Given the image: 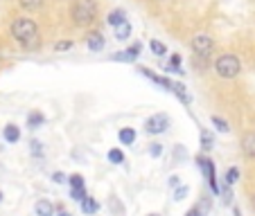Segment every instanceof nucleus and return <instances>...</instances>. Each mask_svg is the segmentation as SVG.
<instances>
[{
  "mask_svg": "<svg viewBox=\"0 0 255 216\" xmlns=\"http://www.w3.org/2000/svg\"><path fill=\"white\" fill-rule=\"evenodd\" d=\"M5 140L9 144H14V142H18L20 140V131H18V126H14V124H9V126H5Z\"/></svg>",
  "mask_w": 255,
  "mask_h": 216,
  "instance_id": "13",
  "label": "nucleus"
},
{
  "mask_svg": "<svg viewBox=\"0 0 255 216\" xmlns=\"http://www.w3.org/2000/svg\"><path fill=\"white\" fill-rule=\"evenodd\" d=\"M167 126H169V117L163 115V113H156V115H151L149 120L144 122V131H147L149 135L165 133V131H167Z\"/></svg>",
  "mask_w": 255,
  "mask_h": 216,
  "instance_id": "5",
  "label": "nucleus"
},
{
  "mask_svg": "<svg viewBox=\"0 0 255 216\" xmlns=\"http://www.w3.org/2000/svg\"><path fill=\"white\" fill-rule=\"evenodd\" d=\"M151 155H160V146H158V144H154V146H151Z\"/></svg>",
  "mask_w": 255,
  "mask_h": 216,
  "instance_id": "29",
  "label": "nucleus"
},
{
  "mask_svg": "<svg viewBox=\"0 0 255 216\" xmlns=\"http://www.w3.org/2000/svg\"><path fill=\"white\" fill-rule=\"evenodd\" d=\"M212 124L217 126V131H222V133H228V131H231L228 122H226V120H222V117H217V115H212Z\"/></svg>",
  "mask_w": 255,
  "mask_h": 216,
  "instance_id": "21",
  "label": "nucleus"
},
{
  "mask_svg": "<svg viewBox=\"0 0 255 216\" xmlns=\"http://www.w3.org/2000/svg\"><path fill=\"white\" fill-rule=\"evenodd\" d=\"M97 210H100V203H97L95 198L86 196V198L82 201V212H84V214H95Z\"/></svg>",
  "mask_w": 255,
  "mask_h": 216,
  "instance_id": "12",
  "label": "nucleus"
},
{
  "mask_svg": "<svg viewBox=\"0 0 255 216\" xmlns=\"http://www.w3.org/2000/svg\"><path fill=\"white\" fill-rule=\"evenodd\" d=\"M140 54V43L131 45L129 50H125V52H118L116 57H113V61H122V63H133L135 59H138Z\"/></svg>",
  "mask_w": 255,
  "mask_h": 216,
  "instance_id": "7",
  "label": "nucleus"
},
{
  "mask_svg": "<svg viewBox=\"0 0 255 216\" xmlns=\"http://www.w3.org/2000/svg\"><path fill=\"white\" fill-rule=\"evenodd\" d=\"M68 180H70V187H84V176L82 173H72Z\"/></svg>",
  "mask_w": 255,
  "mask_h": 216,
  "instance_id": "24",
  "label": "nucleus"
},
{
  "mask_svg": "<svg viewBox=\"0 0 255 216\" xmlns=\"http://www.w3.org/2000/svg\"><path fill=\"white\" fill-rule=\"evenodd\" d=\"M149 216H158V214H149Z\"/></svg>",
  "mask_w": 255,
  "mask_h": 216,
  "instance_id": "35",
  "label": "nucleus"
},
{
  "mask_svg": "<svg viewBox=\"0 0 255 216\" xmlns=\"http://www.w3.org/2000/svg\"><path fill=\"white\" fill-rule=\"evenodd\" d=\"M32 153H41V142H32Z\"/></svg>",
  "mask_w": 255,
  "mask_h": 216,
  "instance_id": "28",
  "label": "nucleus"
},
{
  "mask_svg": "<svg viewBox=\"0 0 255 216\" xmlns=\"http://www.w3.org/2000/svg\"><path fill=\"white\" fill-rule=\"evenodd\" d=\"M109 162H113V164L125 162V153H122L120 149H111L109 151Z\"/></svg>",
  "mask_w": 255,
  "mask_h": 216,
  "instance_id": "19",
  "label": "nucleus"
},
{
  "mask_svg": "<svg viewBox=\"0 0 255 216\" xmlns=\"http://www.w3.org/2000/svg\"><path fill=\"white\" fill-rule=\"evenodd\" d=\"M251 203H253V207H255V196H253V198H251Z\"/></svg>",
  "mask_w": 255,
  "mask_h": 216,
  "instance_id": "33",
  "label": "nucleus"
},
{
  "mask_svg": "<svg viewBox=\"0 0 255 216\" xmlns=\"http://www.w3.org/2000/svg\"><path fill=\"white\" fill-rule=\"evenodd\" d=\"M52 180H54V183H66V176H63L61 171H57V173L52 176Z\"/></svg>",
  "mask_w": 255,
  "mask_h": 216,
  "instance_id": "26",
  "label": "nucleus"
},
{
  "mask_svg": "<svg viewBox=\"0 0 255 216\" xmlns=\"http://www.w3.org/2000/svg\"><path fill=\"white\" fill-rule=\"evenodd\" d=\"M185 216H201V212H199V210H190Z\"/></svg>",
  "mask_w": 255,
  "mask_h": 216,
  "instance_id": "31",
  "label": "nucleus"
},
{
  "mask_svg": "<svg viewBox=\"0 0 255 216\" xmlns=\"http://www.w3.org/2000/svg\"><path fill=\"white\" fill-rule=\"evenodd\" d=\"M20 2V7H23V9H41V7H43V2L45 0H18Z\"/></svg>",
  "mask_w": 255,
  "mask_h": 216,
  "instance_id": "17",
  "label": "nucleus"
},
{
  "mask_svg": "<svg viewBox=\"0 0 255 216\" xmlns=\"http://www.w3.org/2000/svg\"><path fill=\"white\" fill-rule=\"evenodd\" d=\"M59 216H70V214H68V212H59Z\"/></svg>",
  "mask_w": 255,
  "mask_h": 216,
  "instance_id": "32",
  "label": "nucleus"
},
{
  "mask_svg": "<svg viewBox=\"0 0 255 216\" xmlns=\"http://www.w3.org/2000/svg\"><path fill=\"white\" fill-rule=\"evenodd\" d=\"M34 210H36V216H54V205L50 201H39Z\"/></svg>",
  "mask_w": 255,
  "mask_h": 216,
  "instance_id": "10",
  "label": "nucleus"
},
{
  "mask_svg": "<svg viewBox=\"0 0 255 216\" xmlns=\"http://www.w3.org/2000/svg\"><path fill=\"white\" fill-rule=\"evenodd\" d=\"M237 180H240V169L237 167H231L226 171V185H235Z\"/></svg>",
  "mask_w": 255,
  "mask_h": 216,
  "instance_id": "20",
  "label": "nucleus"
},
{
  "mask_svg": "<svg viewBox=\"0 0 255 216\" xmlns=\"http://www.w3.org/2000/svg\"><path fill=\"white\" fill-rule=\"evenodd\" d=\"M0 201H2V192H0Z\"/></svg>",
  "mask_w": 255,
  "mask_h": 216,
  "instance_id": "34",
  "label": "nucleus"
},
{
  "mask_svg": "<svg viewBox=\"0 0 255 216\" xmlns=\"http://www.w3.org/2000/svg\"><path fill=\"white\" fill-rule=\"evenodd\" d=\"M72 43L70 41H61V43H57V50H70Z\"/></svg>",
  "mask_w": 255,
  "mask_h": 216,
  "instance_id": "27",
  "label": "nucleus"
},
{
  "mask_svg": "<svg viewBox=\"0 0 255 216\" xmlns=\"http://www.w3.org/2000/svg\"><path fill=\"white\" fill-rule=\"evenodd\" d=\"M70 198H72V201L82 203L84 198H86V189H84V187H70Z\"/></svg>",
  "mask_w": 255,
  "mask_h": 216,
  "instance_id": "22",
  "label": "nucleus"
},
{
  "mask_svg": "<svg viewBox=\"0 0 255 216\" xmlns=\"http://www.w3.org/2000/svg\"><path fill=\"white\" fill-rule=\"evenodd\" d=\"M122 20H127V14H125V11H122V9H113L111 14L106 16V23H109V25H113V27H116V25H120Z\"/></svg>",
  "mask_w": 255,
  "mask_h": 216,
  "instance_id": "14",
  "label": "nucleus"
},
{
  "mask_svg": "<svg viewBox=\"0 0 255 216\" xmlns=\"http://www.w3.org/2000/svg\"><path fill=\"white\" fill-rule=\"evenodd\" d=\"M192 50L199 57H208V54L215 50V41H212V36H208V34H197L192 39Z\"/></svg>",
  "mask_w": 255,
  "mask_h": 216,
  "instance_id": "6",
  "label": "nucleus"
},
{
  "mask_svg": "<svg viewBox=\"0 0 255 216\" xmlns=\"http://www.w3.org/2000/svg\"><path fill=\"white\" fill-rule=\"evenodd\" d=\"M169 185H172V187H176V185H178V176H172V178H169Z\"/></svg>",
  "mask_w": 255,
  "mask_h": 216,
  "instance_id": "30",
  "label": "nucleus"
},
{
  "mask_svg": "<svg viewBox=\"0 0 255 216\" xmlns=\"http://www.w3.org/2000/svg\"><path fill=\"white\" fill-rule=\"evenodd\" d=\"M118 138H120V142H122V144H133V140H135V131H133V129H122L120 133H118Z\"/></svg>",
  "mask_w": 255,
  "mask_h": 216,
  "instance_id": "16",
  "label": "nucleus"
},
{
  "mask_svg": "<svg viewBox=\"0 0 255 216\" xmlns=\"http://www.w3.org/2000/svg\"><path fill=\"white\" fill-rule=\"evenodd\" d=\"M212 144H215V140H212V135L208 133V131H201V149L203 151H210Z\"/></svg>",
  "mask_w": 255,
  "mask_h": 216,
  "instance_id": "18",
  "label": "nucleus"
},
{
  "mask_svg": "<svg viewBox=\"0 0 255 216\" xmlns=\"http://www.w3.org/2000/svg\"><path fill=\"white\" fill-rule=\"evenodd\" d=\"M149 48H151V52H154L156 57H163V54L167 52V48H165V45L160 43V41H151V43H149Z\"/></svg>",
  "mask_w": 255,
  "mask_h": 216,
  "instance_id": "23",
  "label": "nucleus"
},
{
  "mask_svg": "<svg viewBox=\"0 0 255 216\" xmlns=\"http://www.w3.org/2000/svg\"><path fill=\"white\" fill-rule=\"evenodd\" d=\"M88 50H91V52H100V50H104V36H102L100 32H93L91 36H88Z\"/></svg>",
  "mask_w": 255,
  "mask_h": 216,
  "instance_id": "9",
  "label": "nucleus"
},
{
  "mask_svg": "<svg viewBox=\"0 0 255 216\" xmlns=\"http://www.w3.org/2000/svg\"><path fill=\"white\" fill-rule=\"evenodd\" d=\"M188 194H190V187H178L174 196H176V201H183V198L188 196Z\"/></svg>",
  "mask_w": 255,
  "mask_h": 216,
  "instance_id": "25",
  "label": "nucleus"
},
{
  "mask_svg": "<svg viewBox=\"0 0 255 216\" xmlns=\"http://www.w3.org/2000/svg\"><path fill=\"white\" fill-rule=\"evenodd\" d=\"M197 164L199 169L203 171V176H206L208 185H210V189L215 194H222V187L217 185V173H215V162H212L210 158H197Z\"/></svg>",
  "mask_w": 255,
  "mask_h": 216,
  "instance_id": "4",
  "label": "nucleus"
},
{
  "mask_svg": "<svg viewBox=\"0 0 255 216\" xmlns=\"http://www.w3.org/2000/svg\"><path fill=\"white\" fill-rule=\"evenodd\" d=\"M131 36V23L129 20H122L120 25H116V39L118 41H125Z\"/></svg>",
  "mask_w": 255,
  "mask_h": 216,
  "instance_id": "11",
  "label": "nucleus"
},
{
  "mask_svg": "<svg viewBox=\"0 0 255 216\" xmlns=\"http://www.w3.org/2000/svg\"><path fill=\"white\" fill-rule=\"evenodd\" d=\"M242 151H244L249 158H255V133H246L242 138Z\"/></svg>",
  "mask_w": 255,
  "mask_h": 216,
  "instance_id": "8",
  "label": "nucleus"
},
{
  "mask_svg": "<svg viewBox=\"0 0 255 216\" xmlns=\"http://www.w3.org/2000/svg\"><path fill=\"white\" fill-rule=\"evenodd\" d=\"M11 36L27 50L39 48V43H41L39 27H36V23L32 18H16L11 23Z\"/></svg>",
  "mask_w": 255,
  "mask_h": 216,
  "instance_id": "1",
  "label": "nucleus"
},
{
  "mask_svg": "<svg viewBox=\"0 0 255 216\" xmlns=\"http://www.w3.org/2000/svg\"><path fill=\"white\" fill-rule=\"evenodd\" d=\"M215 70L222 79H235L242 70V63L235 54H222V57L215 61Z\"/></svg>",
  "mask_w": 255,
  "mask_h": 216,
  "instance_id": "2",
  "label": "nucleus"
},
{
  "mask_svg": "<svg viewBox=\"0 0 255 216\" xmlns=\"http://www.w3.org/2000/svg\"><path fill=\"white\" fill-rule=\"evenodd\" d=\"M95 14H97L95 0H77V2H75V7H72V18H75V23H77V25L93 23Z\"/></svg>",
  "mask_w": 255,
  "mask_h": 216,
  "instance_id": "3",
  "label": "nucleus"
},
{
  "mask_svg": "<svg viewBox=\"0 0 255 216\" xmlns=\"http://www.w3.org/2000/svg\"><path fill=\"white\" fill-rule=\"evenodd\" d=\"M45 122V117H43V113H29V117H27V126L29 129H36V126H41Z\"/></svg>",
  "mask_w": 255,
  "mask_h": 216,
  "instance_id": "15",
  "label": "nucleus"
}]
</instances>
